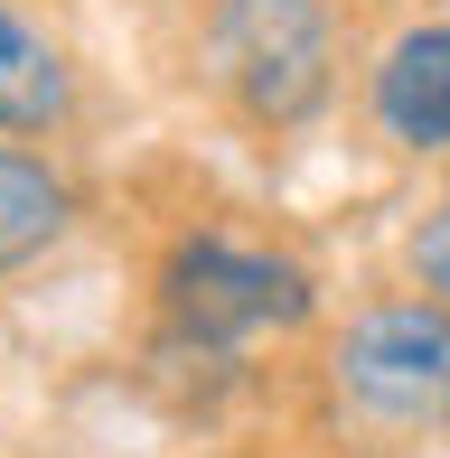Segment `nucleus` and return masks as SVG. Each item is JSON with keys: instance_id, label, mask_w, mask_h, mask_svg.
<instances>
[{"instance_id": "obj_1", "label": "nucleus", "mask_w": 450, "mask_h": 458, "mask_svg": "<svg viewBox=\"0 0 450 458\" xmlns=\"http://www.w3.org/2000/svg\"><path fill=\"white\" fill-rule=\"evenodd\" d=\"M207 56H216V85L263 131H291V122H310L329 103V75H338L329 0H216Z\"/></svg>"}, {"instance_id": "obj_2", "label": "nucleus", "mask_w": 450, "mask_h": 458, "mask_svg": "<svg viewBox=\"0 0 450 458\" xmlns=\"http://www.w3.org/2000/svg\"><path fill=\"white\" fill-rule=\"evenodd\" d=\"M160 309H169V337L225 356V346L263 337V327L310 318V272L281 253H254L235 234H188L169 253V272H160Z\"/></svg>"}, {"instance_id": "obj_3", "label": "nucleus", "mask_w": 450, "mask_h": 458, "mask_svg": "<svg viewBox=\"0 0 450 458\" xmlns=\"http://www.w3.org/2000/svg\"><path fill=\"white\" fill-rule=\"evenodd\" d=\"M338 393L385 430L450 411V318L422 300H385L338 337Z\"/></svg>"}, {"instance_id": "obj_4", "label": "nucleus", "mask_w": 450, "mask_h": 458, "mask_svg": "<svg viewBox=\"0 0 450 458\" xmlns=\"http://www.w3.org/2000/svg\"><path fill=\"white\" fill-rule=\"evenodd\" d=\"M376 122L403 150H450V29H403L376 66Z\"/></svg>"}, {"instance_id": "obj_5", "label": "nucleus", "mask_w": 450, "mask_h": 458, "mask_svg": "<svg viewBox=\"0 0 450 458\" xmlns=\"http://www.w3.org/2000/svg\"><path fill=\"white\" fill-rule=\"evenodd\" d=\"M75 103V75H66V47L38 29L29 10L0 0V131H56Z\"/></svg>"}, {"instance_id": "obj_6", "label": "nucleus", "mask_w": 450, "mask_h": 458, "mask_svg": "<svg viewBox=\"0 0 450 458\" xmlns=\"http://www.w3.org/2000/svg\"><path fill=\"white\" fill-rule=\"evenodd\" d=\"M56 234H66V187H56V169L0 140V272L48 253Z\"/></svg>"}, {"instance_id": "obj_7", "label": "nucleus", "mask_w": 450, "mask_h": 458, "mask_svg": "<svg viewBox=\"0 0 450 458\" xmlns=\"http://www.w3.org/2000/svg\"><path fill=\"white\" fill-rule=\"evenodd\" d=\"M413 281H422V290H432V300L450 309V197H441L432 216L413 225Z\"/></svg>"}]
</instances>
